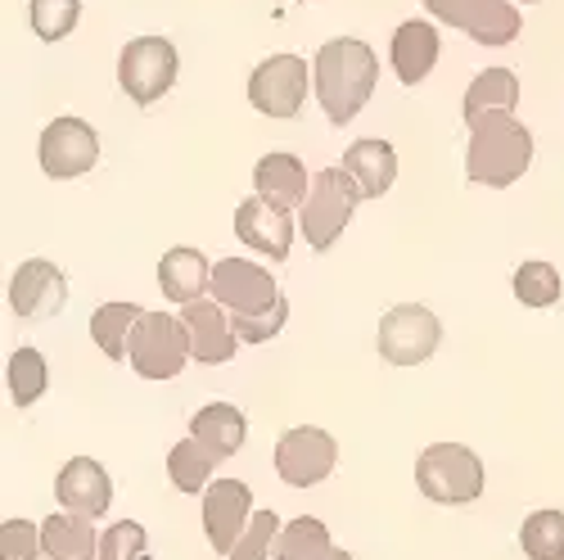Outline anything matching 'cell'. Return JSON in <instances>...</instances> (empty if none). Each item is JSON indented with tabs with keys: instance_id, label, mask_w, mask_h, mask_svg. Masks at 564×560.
<instances>
[{
	"instance_id": "obj_23",
	"label": "cell",
	"mask_w": 564,
	"mask_h": 560,
	"mask_svg": "<svg viewBox=\"0 0 564 560\" xmlns=\"http://www.w3.org/2000/svg\"><path fill=\"white\" fill-rule=\"evenodd\" d=\"M514 105H520V77L510 68H488L465 90V122H475L479 114H514Z\"/></svg>"
},
{
	"instance_id": "obj_24",
	"label": "cell",
	"mask_w": 564,
	"mask_h": 560,
	"mask_svg": "<svg viewBox=\"0 0 564 560\" xmlns=\"http://www.w3.org/2000/svg\"><path fill=\"white\" fill-rule=\"evenodd\" d=\"M140 316H145V308H135V303H105L90 312V340L105 348V357L122 362V357H131V335H135Z\"/></svg>"
},
{
	"instance_id": "obj_22",
	"label": "cell",
	"mask_w": 564,
	"mask_h": 560,
	"mask_svg": "<svg viewBox=\"0 0 564 560\" xmlns=\"http://www.w3.org/2000/svg\"><path fill=\"white\" fill-rule=\"evenodd\" d=\"M100 529L86 516H45L41 542L51 560H100Z\"/></svg>"
},
{
	"instance_id": "obj_4",
	"label": "cell",
	"mask_w": 564,
	"mask_h": 560,
	"mask_svg": "<svg viewBox=\"0 0 564 560\" xmlns=\"http://www.w3.org/2000/svg\"><path fill=\"white\" fill-rule=\"evenodd\" d=\"M191 331L172 312H145L131 335V366L140 380H176L191 362Z\"/></svg>"
},
{
	"instance_id": "obj_25",
	"label": "cell",
	"mask_w": 564,
	"mask_h": 560,
	"mask_svg": "<svg viewBox=\"0 0 564 560\" xmlns=\"http://www.w3.org/2000/svg\"><path fill=\"white\" fill-rule=\"evenodd\" d=\"M330 556H335L330 529H325L316 516L290 520L275 538V560H330Z\"/></svg>"
},
{
	"instance_id": "obj_3",
	"label": "cell",
	"mask_w": 564,
	"mask_h": 560,
	"mask_svg": "<svg viewBox=\"0 0 564 560\" xmlns=\"http://www.w3.org/2000/svg\"><path fill=\"white\" fill-rule=\"evenodd\" d=\"M484 461L465 443H434L415 461V484L438 506H469L484 493Z\"/></svg>"
},
{
	"instance_id": "obj_37",
	"label": "cell",
	"mask_w": 564,
	"mask_h": 560,
	"mask_svg": "<svg viewBox=\"0 0 564 560\" xmlns=\"http://www.w3.org/2000/svg\"><path fill=\"white\" fill-rule=\"evenodd\" d=\"M330 560H352V551H344V547H335V556Z\"/></svg>"
},
{
	"instance_id": "obj_1",
	"label": "cell",
	"mask_w": 564,
	"mask_h": 560,
	"mask_svg": "<svg viewBox=\"0 0 564 560\" xmlns=\"http://www.w3.org/2000/svg\"><path fill=\"white\" fill-rule=\"evenodd\" d=\"M375 82H380V60H375V51L357 36L325 41L312 60L316 100L335 127H348L366 109V100L375 96Z\"/></svg>"
},
{
	"instance_id": "obj_26",
	"label": "cell",
	"mask_w": 564,
	"mask_h": 560,
	"mask_svg": "<svg viewBox=\"0 0 564 560\" xmlns=\"http://www.w3.org/2000/svg\"><path fill=\"white\" fill-rule=\"evenodd\" d=\"M465 36L479 41V45H510L514 36H520V10L510 6V0H479L475 14H469L465 23Z\"/></svg>"
},
{
	"instance_id": "obj_36",
	"label": "cell",
	"mask_w": 564,
	"mask_h": 560,
	"mask_svg": "<svg viewBox=\"0 0 564 560\" xmlns=\"http://www.w3.org/2000/svg\"><path fill=\"white\" fill-rule=\"evenodd\" d=\"M475 6H479V0H425V10H430L438 23H452V28H460V32H465L469 14H475Z\"/></svg>"
},
{
	"instance_id": "obj_2",
	"label": "cell",
	"mask_w": 564,
	"mask_h": 560,
	"mask_svg": "<svg viewBox=\"0 0 564 560\" xmlns=\"http://www.w3.org/2000/svg\"><path fill=\"white\" fill-rule=\"evenodd\" d=\"M469 127V150H465V172L475 185H492L506 191L514 185L529 163H533V131L514 114H479Z\"/></svg>"
},
{
	"instance_id": "obj_21",
	"label": "cell",
	"mask_w": 564,
	"mask_h": 560,
	"mask_svg": "<svg viewBox=\"0 0 564 560\" xmlns=\"http://www.w3.org/2000/svg\"><path fill=\"white\" fill-rule=\"evenodd\" d=\"M159 286L172 303H199L204 290H213V262L199 254V249H167L163 262H159Z\"/></svg>"
},
{
	"instance_id": "obj_15",
	"label": "cell",
	"mask_w": 564,
	"mask_h": 560,
	"mask_svg": "<svg viewBox=\"0 0 564 560\" xmlns=\"http://www.w3.org/2000/svg\"><path fill=\"white\" fill-rule=\"evenodd\" d=\"M181 321L191 331V353L195 362L204 366H221L240 353V335L230 331V312L217 303V299H199V303H185L181 308Z\"/></svg>"
},
{
	"instance_id": "obj_31",
	"label": "cell",
	"mask_w": 564,
	"mask_h": 560,
	"mask_svg": "<svg viewBox=\"0 0 564 560\" xmlns=\"http://www.w3.org/2000/svg\"><path fill=\"white\" fill-rule=\"evenodd\" d=\"M28 14L41 41H64L82 19V0H32Z\"/></svg>"
},
{
	"instance_id": "obj_34",
	"label": "cell",
	"mask_w": 564,
	"mask_h": 560,
	"mask_svg": "<svg viewBox=\"0 0 564 560\" xmlns=\"http://www.w3.org/2000/svg\"><path fill=\"white\" fill-rule=\"evenodd\" d=\"M145 525H135V520H118L113 529H105L100 538V560H145Z\"/></svg>"
},
{
	"instance_id": "obj_10",
	"label": "cell",
	"mask_w": 564,
	"mask_h": 560,
	"mask_svg": "<svg viewBox=\"0 0 564 560\" xmlns=\"http://www.w3.org/2000/svg\"><path fill=\"white\" fill-rule=\"evenodd\" d=\"M36 159H41V172L55 176V181L82 176V172L96 168V159H100V136H96V127L82 122V118H55L51 127L41 131Z\"/></svg>"
},
{
	"instance_id": "obj_16",
	"label": "cell",
	"mask_w": 564,
	"mask_h": 560,
	"mask_svg": "<svg viewBox=\"0 0 564 560\" xmlns=\"http://www.w3.org/2000/svg\"><path fill=\"white\" fill-rule=\"evenodd\" d=\"M235 236H240L249 249L267 254L271 262H285L290 245H294V222L285 208H275L267 200H245L235 208Z\"/></svg>"
},
{
	"instance_id": "obj_30",
	"label": "cell",
	"mask_w": 564,
	"mask_h": 560,
	"mask_svg": "<svg viewBox=\"0 0 564 560\" xmlns=\"http://www.w3.org/2000/svg\"><path fill=\"white\" fill-rule=\"evenodd\" d=\"M6 380H10V398L19 407H32L45 394V385H51V370H45V357L36 348H14Z\"/></svg>"
},
{
	"instance_id": "obj_20",
	"label": "cell",
	"mask_w": 564,
	"mask_h": 560,
	"mask_svg": "<svg viewBox=\"0 0 564 560\" xmlns=\"http://www.w3.org/2000/svg\"><path fill=\"white\" fill-rule=\"evenodd\" d=\"M253 185H258V200H267V204H275V208H303V200H307V191H312V181H307V168H303V159H294V154H262L258 159V168H253Z\"/></svg>"
},
{
	"instance_id": "obj_32",
	"label": "cell",
	"mask_w": 564,
	"mask_h": 560,
	"mask_svg": "<svg viewBox=\"0 0 564 560\" xmlns=\"http://www.w3.org/2000/svg\"><path fill=\"white\" fill-rule=\"evenodd\" d=\"M285 321H290V303L280 299L267 312H230V331L240 335V344H267L285 331Z\"/></svg>"
},
{
	"instance_id": "obj_28",
	"label": "cell",
	"mask_w": 564,
	"mask_h": 560,
	"mask_svg": "<svg viewBox=\"0 0 564 560\" xmlns=\"http://www.w3.org/2000/svg\"><path fill=\"white\" fill-rule=\"evenodd\" d=\"M529 560H564V510H533L520 529Z\"/></svg>"
},
{
	"instance_id": "obj_5",
	"label": "cell",
	"mask_w": 564,
	"mask_h": 560,
	"mask_svg": "<svg viewBox=\"0 0 564 560\" xmlns=\"http://www.w3.org/2000/svg\"><path fill=\"white\" fill-rule=\"evenodd\" d=\"M357 204H361V200H357V191H352V181H348L339 168H321V172L312 176V191H307L303 213H299L307 245H312L316 254L330 249V245L344 236V226L352 222V208H357Z\"/></svg>"
},
{
	"instance_id": "obj_35",
	"label": "cell",
	"mask_w": 564,
	"mask_h": 560,
	"mask_svg": "<svg viewBox=\"0 0 564 560\" xmlns=\"http://www.w3.org/2000/svg\"><path fill=\"white\" fill-rule=\"evenodd\" d=\"M41 551H45L41 525H28V520H6L0 525V560H36Z\"/></svg>"
},
{
	"instance_id": "obj_11",
	"label": "cell",
	"mask_w": 564,
	"mask_h": 560,
	"mask_svg": "<svg viewBox=\"0 0 564 560\" xmlns=\"http://www.w3.org/2000/svg\"><path fill=\"white\" fill-rule=\"evenodd\" d=\"M213 299L226 312H267L285 294L275 290V276L267 267H258L249 258H226L213 267Z\"/></svg>"
},
{
	"instance_id": "obj_19",
	"label": "cell",
	"mask_w": 564,
	"mask_h": 560,
	"mask_svg": "<svg viewBox=\"0 0 564 560\" xmlns=\"http://www.w3.org/2000/svg\"><path fill=\"white\" fill-rule=\"evenodd\" d=\"M389 55H393V73L402 86H415V82H425L438 64V28L434 23H402L393 32V45H389Z\"/></svg>"
},
{
	"instance_id": "obj_33",
	"label": "cell",
	"mask_w": 564,
	"mask_h": 560,
	"mask_svg": "<svg viewBox=\"0 0 564 560\" xmlns=\"http://www.w3.org/2000/svg\"><path fill=\"white\" fill-rule=\"evenodd\" d=\"M280 529H285V525H280L275 510H258V516L249 520V529H245V538L235 542L230 560H267V551L280 538Z\"/></svg>"
},
{
	"instance_id": "obj_17",
	"label": "cell",
	"mask_w": 564,
	"mask_h": 560,
	"mask_svg": "<svg viewBox=\"0 0 564 560\" xmlns=\"http://www.w3.org/2000/svg\"><path fill=\"white\" fill-rule=\"evenodd\" d=\"M339 172L352 181L357 200H380L398 181V154H393L389 140H352Z\"/></svg>"
},
{
	"instance_id": "obj_29",
	"label": "cell",
	"mask_w": 564,
	"mask_h": 560,
	"mask_svg": "<svg viewBox=\"0 0 564 560\" xmlns=\"http://www.w3.org/2000/svg\"><path fill=\"white\" fill-rule=\"evenodd\" d=\"M564 294V280L551 262H520L514 267V299L524 308H555Z\"/></svg>"
},
{
	"instance_id": "obj_38",
	"label": "cell",
	"mask_w": 564,
	"mask_h": 560,
	"mask_svg": "<svg viewBox=\"0 0 564 560\" xmlns=\"http://www.w3.org/2000/svg\"><path fill=\"white\" fill-rule=\"evenodd\" d=\"M524 6H538V0H524Z\"/></svg>"
},
{
	"instance_id": "obj_6",
	"label": "cell",
	"mask_w": 564,
	"mask_h": 560,
	"mask_svg": "<svg viewBox=\"0 0 564 560\" xmlns=\"http://www.w3.org/2000/svg\"><path fill=\"white\" fill-rule=\"evenodd\" d=\"M118 82L135 105L163 100L176 82V45L163 36H135L118 55Z\"/></svg>"
},
{
	"instance_id": "obj_7",
	"label": "cell",
	"mask_w": 564,
	"mask_h": 560,
	"mask_svg": "<svg viewBox=\"0 0 564 560\" xmlns=\"http://www.w3.org/2000/svg\"><path fill=\"white\" fill-rule=\"evenodd\" d=\"M335 461H339V443L316 426H294L275 443V475L290 488H316L321 480L335 475Z\"/></svg>"
},
{
	"instance_id": "obj_18",
	"label": "cell",
	"mask_w": 564,
	"mask_h": 560,
	"mask_svg": "<svg viewBox=\"0 0 564 560\" xmlns=\"http://www.w3.org/2000/svg\"><path fill=\"white\" fill-rule=\"evenodd\" d=\"M191 439H199V448L213 456V461H226L245 448L249 439V420L240 407H230V402H208L195 411L191 420Z\"/></svg>"
},
{
	"instance_id": "obj_9",
	"label": "cell",
	"mask_w": 564,
	"mask_h": 560,
	"mask_svg": "<svg viewBox=\"0 0 564 560\" xmlns=\"http://www.w3.org/2000/svg\"><path fill=\"white\" fill-rule=\"evenodd\" d=\"M307 100V60L299 55H271L249 77V105L267 118H299Z\"/></svg>"
},
{
	"instance_id": "obj_13",
	"label": "cell",
	"mask_w": 564,
	"mask_h": 560,
	"mask_svg": "<svg viewBox=\"0 0 564 560\" xmlns=\"http://www.w3.org/2000/svg\"><path fill=\"white\" fill-rule=\"evenodd\" d=\"M68 303V280L55 262H45V258H28L14 267L10 276V312L14 316H51V312H64Z\"/></svg>"
},
{
	"instance_id": "obj_27",
	"label": "cell",
	"mask_w": 564,
	"mask_h": 560,
	"mask_svg": "<svg viewBox=\"0 0 564 560\" xmlns=\"http://www.w3.org/2000/svg\"><path fill=\"white\" fill-rule=\"evenodd\" d=\"M213 456L199 448V439H181L172 452H167V480L191 493V497H204L208 493V480H213Z\"/></svg>"
},
{
	"instance_id": "obj_12",
	"label": "cell",
	"mask_w": 564,
	"mask_h": 560,
	"mask_svg": "<svg viewBox=\"0 0 564 560\" xmlns=\"http://www.w3.org/2000/svg\"><path fill=\"white\" fill-rule=\"evenodd\" d=\"M253 520V493L240 480H217L204 493V534L217 556H230Z\"/></svg>"
},
{
	"instance_id": "obj_8",
	"label": "cell",
	"mask_w": 564,
	"mask_h": 560,
	"mask_svg": "<svg viewBox=\"0 0 564 560\" xmlns=\"http://www.w3.org/2000/svg\"><path fill=\"white\" fill-rule=\"evenodd\" d=\"M443 340V325L430 308H420V303H398L393 312H384L380 321V357L393 362V366H420V362H430L434 348Z\"/></svg>"
},
{
	"instance_id": "obj_14",
	"label": "cell",
	"mask_w": 564,
	"mask_h": 560,
	"mask_svg": "<svg viewBox=\"0 0 564 560\" xmlns=\"http://www.w3.org/2000/svg\"><path fill=\"white\" fill-rule=\"evenodd\" d=\"M55 497L64 502L68 516H86V520H100L109 502H113V480L100 461H90V456H73L59 480H55Z\"/></svg>"
}]
</instances>
